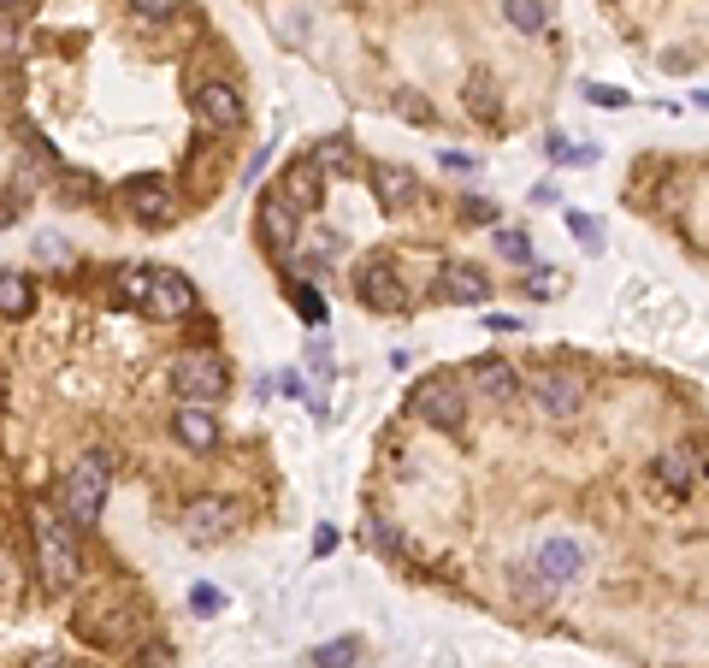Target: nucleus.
I'll return each mask as SVG.
<instances>
[{
	"label": "nucleus",
	"instance_id": "1",
	"mask_svg": "<svg viewBox=\"0 0 709 668\" xmlns=\"http://www.w3.org/2000/svg\"><path fill=\"white\" fill-rule=\"evenodd\" d=\"M119 302L148 314V320H184L195 314V284L184 272H166V267H136L119 278Z\"/></svg>",
	"mask_w": 709,
	"mask_h": 668
},
{
	"label": "nucleus",
	"instance_id": "2",
	"mask_svg": "<svg viewBox=\"0 0 709 668\" xmlns=\"http://www.w3.org/2000/svg\"><path fill=\"white\" fill-rule=\"evenodd\" d=\"M107 491H113V456L107 450H83L60 479V509L71 527H95L101 509H107Z\"/></svg>",
	"mask_w": 709,
	"mask_h": 668
},
{
	"label": "nucleus",
	"instance_id": "3",
	"mask_svg": "<svg viewBox=\"0 0 709 668\" xmlns=\"http://www.w3.org/2000/svg\"><path fill=\"white\" fill-rule=\"evenodd\" d=\"M77 527H65L60 515H48V509H36V521H30V538H36V568H42V586L48 592H71L77 580H83V556H77Z\"/></svg>",
	"mask_w": 709,
	"mask_h": 668
},
{
	"label": "nucleus",
	"instance_id": "4",
	"mask_svg": "<svg viewBox=\"0 0 709 668\" xmlns=\"http://www.w3.org/2000/svg\"><path fill=\"white\" fill-rule=\"evenodd\" d=\"M420 426H438V432H455V426H467V391L455 385L450 373L444 379H420L414 391H408V402H402Z\"/></svg>",
	"mask_w": 709,
	"mask_h": 668
},
{
	"label": "nucleus",
	"instance_id": "5",
	"mask_svg": "<svg viewBox=\"0 0 709 668\" xmlns=\"http://www.w3.org/2000/svg\"><path fill=\"white\" fill-rule=\"evenodd\" d=\"M166 385L178 391V402H213L225 391V361L213 349H184V355H172Z\"/></svg>",
	"mask_w": 709,
	"mask_h": 668
},
{
	"label": "nucleus",
	"instance_id": "6",
	"mask_svg": "<svg viewBox=\"0 0 709 668\" xmlns=\"http://www.w3.org/2000/svg\"><path fill=\"white\" fill-rule=\"evenodd\" d=\"M355 296H361L373 314H402V308H408L402 272L390 267L385 255H373V261H361V267H355Z\"/></svg>",
	"mask_w": 709,
	"mask_h": 668
},
{
	"label": "nucleus",
	"instance_id": "7",
	"mask_svg": "<svg viewBox=\"0 0 709 668\" xmlns=\"http://www.w3.org/2000/svg\"><path fill=\"white\" fill-rule=\"evenodd\" d=\"M255 225H260V237H266V249L284 261V255L296 249V237H302V207L284 196V190H272V196H260Z\"/></svg>",
	"mask_w": 709,
	"mask_h": 668
},
{
	"label": "nucleus",
	"instance_id": "8",
	"mask_svg": "<svg viewBox=\"0 0 709 668\" xmlns=\"http://www.w3.org/2000/svg\"><path fill=\"white\" fill-rule=\"evenodd\" d=\"M190 101H195V113H201V125H207V131H243V119H249L243 95H237L231 83H219V77H201Z\"/></svg>",
	"mask_w": 709,
	"mask_h": 668
},
{
	"label": "nucleus",
	"instance_id": "9",
	"mask_svg": "<svg viewBox=\"0 0 709 668\" xmlns=\"http://www.w3.org/2000/svg\"><path fill=\"white\" fill-rule=\"evenodd\" d=\"M231 521H237V503L231 497H195L184 503V515H178V527L190 544H219V538L231 533Z\"/></svg>",
	"mask_w": 709,
	"mask_h": 668
},
{
	"label": "nucleus",
	"instance_id": "10",
	"mask_svg": "<svg viewBox=\"0 0 709 668\" xmlns=\"http://www.w3.org/2000/svg\"><path fill=\"white\" fill-rule=\"evenodd\" d=\"M532 402L550 420H574L585 408V379H574V373H538L532 379Z\"/></svg>",
	"mask_w": 709,
	"mask_h": 668
},
{
	"label": "nucleus",
	"instance_id": "11",
	"mask_svg": "<svg viewBox=\"0 0 709 668\" xmlns=\"http://www.w3.org/2000/svg\"><path fill=\"white\" fill-rule=\"evenodd\" d=\"M692 485H698L692 450H668V456H656V462H650V491H656L662 503H686V497H692Z\"/></svg>",
	"mask_w": 709,
	"mask_h": 668
},
{
	"label": "nucleus",
	"instance_id": "12",
	"mask_svg": "<svg viewBox=\"0 0 709 668\" xmlns=\"http://www.w3.org/2000/svg\"><path fill=\"white\" fill-rule=\"evenodd\" d=\"M532 568H538V580H550V586H574L585 568V550L574 538H544L538 550H532Z\"/></svg>",
	"mask_w": 709,
	"mask_h": 668
},
{
	"label": "nucleus",
	"instance_id": "13",
	"mask_svg": "<svg viewBox=\"0 0 709 668\" xmlns=\"http://www.w3.org/2000/svg\"><path fill=\"white\" fill-rule=\"evenodd\" d=\"M125 207H130V219H142V225H166V219H172V190H166V178H130Z\"/></svg>",
	"mask_w": 709,
	"mask_h": 668
},
{
	"label": "nucleus",
	"instance_id": "14",
	"mask_svg": "<svg viewBox=\"0 0 709 668\" xmlns=\"http://www.w3.org/2000/svg\"><path fill=\"white\" fill-rule=\"evenodd\" d=\"M172 438L195 450V456H207L213 444H219V420H213V408H201V402H184L178 414H172Z\"/></svg>",
	"mask_w": 709,
	"mask_h": 668
},
{
	"label": "nucleus",
	"instance_id": "15",
	"mask_svg": "<svg viewBox=\"0 0 709 668\" xmlns=\"http://www.w3.org/2000/svg\"><path fill=\"white\" fill-rule=\"evenodd\" d=\"M438 284H444V296H450V302H461V308H479V302H491V278L473 267V261H450Z\"/></svg>",
	"mask_w": 709,
	"mask_h": 668
},
{
	"label": "nucleus",
	"instance_id": "16",
	"mask_svg": "<svg viewBox=\"0 0 709 668\" xmlns=\"http://www.w3.org/2000/svg\"><path fill=\"white\" fill-rule=\"evenodd\" d=\"M284 196L296 201V207H308V213H314V207L325 201V172L314 166V160H308V154H302V160H296V166L284 172Z\"/></svg>",
	"mask_w": 709,
	"mask_h": 668
},
{
	"label": "nucleus",
	"instance_id": "17",
	"mask_svg": "<svg viewBox=\"0 0 709 668\" xmlns=\"http://www.w3.org/2000/svg\"><path fill=\"white\" fill-rule=\"evenodd\" d=\"M461 101H467V113H473L479 125H497V119H503V95H497L491 71H473V77H467V89H461Z\"/></svg>",
	"mask_w": 709,
	"mask_h": 668
},
{
	"label": "nucleus",
	"instance_id": "18",
	"mask_svg": "<svg viewBox=\"0 0 709 668\" xmlns=\"http://www.w3.org/2000/svg\"><path fill=\"white\" fill-rule=\"evenodd\" d=\"M367 178H373V190H379L385 207H408V201H414V172H402V166H390V160H379Z\"/></svg>",
	"mask_w": 709,
	"mask_h": 668
},
{
	"label": "nucleus",
	"instance_id": "19",
	"mask_svg": "<svg viewBox=\"0 0 709 668\" xmlns=\"http://www.w3.org/2000/svg\"><path fill=\"white\" fill-rule=\"evenodd\" d=\"M473 379H479V391H485L491 402H515V391H520L515 367H509V361H491V355L473 367Z\"/></svg>",
	"mask_w": 709,
	"mask_h": 668
},
{
	"label": "nucleus",
	"instance_id": "20",
	"mask_svg": "<svg viewBox=\"0 0 709 668\" xmlns=\"http://www.w3.org/2000/svg\"><path fill=\"white\" fill-rule=\"evenodd\" d=\"M36 308V284L18 272H0V320H24Z\"/></svg>",
	"mask_w": 709,
	"mask_h": 668
},
{
	"label": "nucleus",
	"instance_id": "21",
	"mask_svg": "<svg viewBox=\"0 0 709 668\" xmlns=\"http://www.w3.org/2000/svg\"><path fill=\"white\" fill-rule=\"evenodd\" d=\"M503 18H509L515 30H526V36H538V30L556 18V0H503Z\"/></svg>",
	"mask_w": 709,
	"mask_h": 668
},
{
	"label": "nucleus",
	"instance_id": "22",
	"mask_svg": "<svg viewBox=\"0 0 709 668\" xmlns=\"http://www.w3.org/2000/svg\"><path fill=\"white\" fill-rule=\"evenodd\" d=\"M314 668H355L361 663V639H331V645H314L308 651Z\"/></svg>",
	"mask_w": 709,
	"mask_h": 668
},
{
	"label": "nucleus",
	"instance_id": "23",
	"mask_svg": "<svg viewBox=\"0 0 709 668\" xmlns=\"http://www.w3.org/2000/svg\"><path fill=\"white\" fill-rule=\"evenodd\" d=\"M320 172H355V148L343 142V136H325V142H314V154H308Z\"/></svg>",
	"mask_w": 709,
	"mask_h": 668
},
{
	"label": "nucleus",
	"instance_id": "24",
	"mask_svg": "<svg viewBox=\"0 0 709 668\" xmlns=\"http://www.w3.org/2000/svg\"><path fill=\"white\" fill-rule=\"evenodd\" d=\"M509 586H515L520 603H550V592H556L550 580H538V568H532V562H515V568H509Z\"/></svg>",
	"mask_w": 709,
	"mask_h": 668
},
{
	"label": "nucleus",
	"instance_id": "25",
	"mask_svg": "<svg viewBox=\"0 0 709 668\" xmlns=\"http://www.w3.org/2000/svg\"><path fill=\"white\" fill-rule=\"evenodd\" d=\"M290 302H296V314H302L308 326H325V296L314 284H290Z\"/></svg>",
	"mask_w": 709,
	"mask_h": 668
},
{
	"label": "nucleus",
	"instance_id": "26",
	"mask_svg": "<svg viewBox=\"0 0 709 668\" xmlns=\"http://www.w3.org/2000/svg\"><path fill=\"white\" fill-rule=\"evenodd\" d=\"M544 148H550L556 166H597V142H591V148H568V136H550Z\"/></svg>",
	"mask_w": 709,
	"mask_h": 668
},
{
	"label": "nucleus",
	"instance_id": "27",
	"mask_svg": "<svg viewBox=\"0 0 709 668\" xmlns=\"http://www.w3.org/2000/svg\"><path fill=\"white\" fill-rule=\"evenodd\" d=\"M497 255H503V261H515V267H526V261H532L526 231H497Z\"/></svg>",
	"mask_w": 709,
	"mask_h": 668
},
{
	"label": "nucleus",
	"instance_id": "28",
	"mask_svg": "<svg viewBox=\"0 0 709 668\" xmlns=\"http://www.w3.org/2000/svg\"><path fill=\"white\" fill-rule=\"evenodd\" d=\"M568 231H574V237H580L585 249H591V255H597V249H603V225H597V219H591V213H568Z\"/></svg>",
	"mask_w": 709,
	"mask_h": 668
},
{
	"label": "nucleus",
	"instance_id": "29",
	"mask_svg": "<svg viewBox=\"0 0 709 668\" xmlns=\"http://www.w3.org/2000/svg\"><path fill=\"white\" fill-rule=\"evenodd\" d=\"M190 609H195V615H219V609H225V592L201 580V586H190Z\"/></svg>",
	"mask_w": 709,
	"mask_h": 668
},
{
	"label": "nucleus",
	"instance_id": "30",
	"mask_svg": "<svg viewBox=\"0 0 709 668\" xmlns=\"http://www.w3.org/2000/svg\"><path fill=\"white\" fill-rule=\"evenodd\" d=\"M585 101L615 113V107H627V89H615V83H585Z\"/></svg>",
	"mask_w": 709,
	"mask_h": 668
},
{
	"label": "nucleus",
	"instance_id": "31",
	"mask_svg": "<svg viewBox=\"0 0 709 668\" xmlns=\"http://www.w3.org/2000/svg\"><path fill=\"white\" fill-rule=\"evenodd\" d=\"M461 219H467V225H497V207L485 196H461Z\"/></svg>",
	"mask_w": 709,
	"mask_h": 668
},
{
	"label": "nucleus",
	"instance_id": "32",
	"mask_svg": "<svg viewBox=\"0 0 709 668\" xmlns=\"http://www.w3.org/2000/svg\"><path fill=\"white\" fill-rule=\"evenodd\" d=\"M396 113H408L414 125H426V119H432V107H426V101H420L414 89H402V95H396Z\"/></svg>",
	"mask_w": 709,
	"mask_h": 668
},
{
	"label": "nucleus",
	"instance_id": "33",
	"mask_svg": "<svg viewBox=\"0 0 709 668\" xmlns=\"http://www.w3.org/2000/svg\"><path fill=\"white\" fill-rule=\"evenodd\" d=\"M18 89H24V77H18V66H6V60H0V101H12Z\"/></svg>",
	"mask_w": 709,
	"mask_h": 668
},
{
	"label": "nucleus",
	"instance_id": "34",
	"mask_svg": "<svg viewBox=\"0 0 709 668\" xmlns=\"http://www.w3.org/2000/svg\"><path fill=\"white\" fill-rule=\"evenodd\" d=\"M30 6H36V0H0V24H18V18H30Z\"/></svg>",
	"mask_w": 709,
	"mask_h": 668
},
{
	"label": "nucleus",
	"instance_id": "35",
	"mask_svg": "<svg viewBox=\"0 0 709 668\" xmlns=\"http://www.w3.org/2000/svg\"><path fill=\"white\" fill-rule=\"evenodd\" d=\"M130 6H136V12H142V18H166V12H172V6H178V0H130Z\"/></svg>",
	"mask_w": 709,
	"mask_h": 668
},
{
	"label": "nucleus",
	"instance_id": "36",
	"mask_svg": "<svg viewBox=\"0 0 709 668\" xmlns=\"http://www.w3.org/2000/svg\"><path fill=\"white\" fill-rule=\"evenodd\" d=\"M532 201H538V207H562V190H556V184H538Z\"/></svg>",
	"mask_w": 709,
	"mask_h": 668
},
{
	"label": "nucleus",
	"instance_id": "37",
	"mask_svg": "<svg viewBox=\"0 0 709 668\" xmlns=\"http://www.w3.org/2000/svg\"><path fill=\"white\" fill-rule=\"evenodd\" d=\"M160 663H172V657H166V651H160V645H148V651H142V657H136V668H160Z\"/></svg>",
	"mask_w": 709,
	"mask_h": 668
},
{
	"label": "nucleus",
	"instance_id": "38",
	"mask_svg": "<svg viewBox=\"0 0 709 668\" xmlns=\"http://www.w3.org/2000/svg\"><path fill=\"white\" fill-rule=\"evenodd\" d=\"M373 538H379V544H385V550H402V538H396V533H390V527H385V521H373Z\"/></svg>",
	"mask_w": 709,
	"mask_h": 668
},
{
	"label": "nucleus",
	"instance_id": "39",
	"mask_svg": "<svg viewBox=\"0 0 709 668\" xmlns=\"http://www.w3.org/2000/svg\"><path fill=\"white\" fill-rule=\"evenodd\" d=\"M24 668H71V663H65V657H54V651H42V657H30Z\"/></svg>",
	"mask_w": 709,
	"mask_h": 668
},
{
	"label": "nucleus",
	"instance_id": "40",
	"mask_svg": "<svg viewBox=\"0 0 709 668\" xmlns=\"http://www.w3.org/2000/svg\"><path fill=\"white\" fill-rule=\"evenodd\" d=\"M692 468H698V473L709 479V450H692Z\"/></svg>",
	"mask_w": 709,
	"mask_h": 668
},
{
	"label": "nucleus",
	"instance_id": "41",
	"mask_svg": "<svg viewBox=\"0 0 709 668\" xmlns=\"http://www.w3.org/2000/svg\"><path fill=\"white\" fill-rule=\"evenodd\" d=\"M698 107H709V89H698Z\"/></svg>",
	"mask_w": 709,
	"mask_h": 668
},
{
	"label": "nucleus",
	"instance_id": "42",
	"mask_svg": "<svg viewBox=\"0 0 709 668\" xmlns=\"http://www.w3.org/2000/svg\"><path fill=\"white\" fill-rule=\"evenodd\" d=\"M0 408H6V391H0Z\"/></svg>",
	"mask_w": 709,
	"mask_h": 668
}]
</instances>
